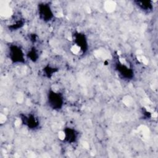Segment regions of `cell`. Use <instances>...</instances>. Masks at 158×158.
Wrapping results in <instances>:
<instances>
[{
    "mask_svg": "<svg viewBox=\"0 0 158 158\" xmlns=\"http://www.w3.org/2000/svg\"><path fill=\"white\" fill-rule=\"evenodd\" d=\"M47 98L48 104L52 109L59 110L62 108L64 104V98L60 93L50 89L48 91Z\"/></svg>",
    "mask_w": 158,
    "mask_h": 158,
    "instance_id": "1",
    "label": "cell"
},
{
    "mask_svg": "<svg viewBox=\"0 0 158 158\" xmlns=\"http://www.w3.org/2000/svg\"><path fill=\"white\" fill-rule=\"evenodd\" d=\"M8 56L12 63L19 64L25 62V54L20 46L17 44H10L9 46Z\"/></svg>",
    "mask_w": 158,
    "mask_h": 158,
    "instance_id": "2",
    "label": "cell"
},
{
    "mask_svg": "<svg viewBox=\"0 0 158 158\" xmlns=\"http://www.w3.org/2000/svg\"><path fill=\"white\" fill-rule=\"evenodd\" d=\"M38 13L40 19L45 22L51 21L54 17L53 11L47 3H40L38 5Z\"/></svg>",
    "mask_w": 158,
    "mask_h": 158,
    "instance_id": "3",
    "label": "cell"
},
{
    "mask_svg": "<svg viewBox=\"0 0 158 158\" xmlns=\"http://www.w3.org/2000/svg\"><path fill=\"white\" fill-rule=\"evenodd\" d=\"M73 40L75 45L83 52H86L88 48V43L85 34L76 32L73 35Z\"/></svg>",
    "mask_w": 158,
    "mask_h": 158,
    "instance_id": "4",
    "label": "cell"
},
{
    "mask_svg": "<svg viewBox=\"0 0 158 158\" xmlns=\"http://www.w3.org/2000/svg\"><path fill=\"white\" fill-rule=\"evenodd\" d=\"M115 70L118 75L125 80H131L134 75L133 70L124 64L120 62L115 63Z\"/></svg>",
    "mask_w": 158,
    "mask_h": 158,
    "instance_id": "5",
    "label": "cell"
},
{
    "mask_svg": "<svg viewBox=\"0 0 158 158\" xmlns=\"http://www.w3.org/2000/svg\"><path fill=\"white\" fill-rule=\"evenodd\" d=\"M21 121L22 123L27 127L29 129H35L39 126L38 118L33 114L22 115H21Z\"/></svg>",
    "mask_w": 158,
    "mask_h": 158,
    "instance_id": "6",
    "label": "cell"
},
{
    "mask_svg": "<svg viewBox=\"0 0 158 158\" xmlns=\"http://www.w3.org/2000/svg\"><path fill=\"white\" fill-rule=\"evenodd\" d=\"M64 140L69 143H73L76 141L78 134L75 129L70 127L65 128L64 130Z\"/></svg>",
    "mask_w": 158,
    "mask_h": 158,
    "instance_id": "7",
    "label": "cell"
},
{
    "mask_svg": "<svg viewBox=\"0 0 158 158\" xmlns=\"http://www.w3.org/2000/svg\"><path fill=\"white\" fill-rule=\"evenodd\" d=\"M135 3L139 9L144 12H150L153 9L152 2L150 1H136Z\"/></svg>",
    "mask_w": 158,
    "mask_h": 158,
    "instance_id": "8",
    "label": "cell"
},
{
    "mask_svg": "<svg viewBox=\"0 0 158 158\" xmlns=\"http://www.w3.org/2000/svg\"><path fill=\"white\" fill-rule=\"evenodd\" d=\"M27 56L33 62H36L38 60L39 57L38 53L35 48H32L31 49H30L28 52Z\"/></svg>",
    "mask_w": 158,
    "mask_h": 158,
    "instance_id": "9",
    "label": "cell"
},
{
    "mask_svg": "<svg viewBox=\"0 0 158 158\" xmlns=\"http://www.w3.org/2000/svg\"><path fill=\"white\" fill-rule=\"evenodd\" d=\"M57 71V69L52 67L51 66H46L44 68V73H45V75H47L48 77H50L53 75L54 73H55Z\"/></svg>",
    "mask_w": 158,
    "mask_h": 158,
    "instance_id": "10",
    "label": "cell"
}]
</instances>
